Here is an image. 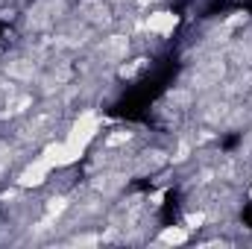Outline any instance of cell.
<instances>
[{
	"label": "cell",
	"instance_id": "obj_3",
	"mask_svg": "<svg viewBox=\"0 0 252 249\" xmlns=\"http://www.w3.org/2000/svg\"><path fill=\"white\" fill-rule=\"evenodd\" d=\"M56 167L41 156V158H35V161H30L21 173H18V185L21 187H41L47 179H50V173H53Z\"/></svg>",
	"mask_w": 252,
	"mask_h": 249
},
{
	"label": "cell",
	"instance_id": "obj_7",
	"mask_svg": "<svg viewBox=\"0 0 252 249\" xmlns=\"http://www.w3.org/2000/svg\"><path fill=\"white\" fill-rule=\"evenodd\" d=\"M147 199H150V205H161V199H164V190H156V193H150Z\"/></svg>",
	"mask_w": 252,
	"mask_h": 249
},
{
	"label": "cell",
	"instance_id": "obj_5",
	"mask_svg": "<svg viewBox=\"0 0 252 249\" xmlns=\"http://www.w3.org/2000/svg\"><path fill=\"white\" fill-rule=\"evenodd\" d=\"M188 241H190L188 226H164L156 238V244H164V247H179V244H188Z\"/></svg>",
	"mask_w": 252,
	"mask_h": 249
},
{
	"label": "cell",
	"instance_id": "obj_4",
	"mask_svg": "<svg viewBox=\"0 0 252 249\" xmlns=\"http://www.w3.org/2000/svg\"><path fill=\"white\" fill-rule=\"evenodd\" d=\"M176 27H179V15L170 12V9H158V12H150V15H147V32H153V35H158V38L173 35Z\"/></svg>",
	"mask_w": 252,
	"mask_h": 249
},
{
	"label": "cell",
	"instance_id": "obj_6",
	"mask_svg": "<svg viewBox=\"0 0 252 249\" xmlns=\"http://www.w3.org/2000/svg\"><path fill=\"white\" fill-rule=\"evenodd\" d=\"M205 220H208V214H205V211H190L188 217H185V226L193 232V229H202V226H205Z\"/></svg>",
	"mask_w": 252,
	"mask_h": 249
},
{
	"label": "cell",
	"instance_id": "obj_2",
	"mask_svg": "<svg viewBox=\"0 0 252 249\" xmlns=\"http://www.w3.org/2000/svg\"><path fill=\"white\" fill-rule=\"evenodd\" d=\"M97 135H100V115H97V112H82V115L70 124V132H67L64 138H70L73 144H79V147L88 150V144H91Z\"/></svg>",
	"mask_w": 252,
	"mask_h": 249
},
{
	"label": "cell",
	"instance_id": "obj_1",
	"mask_svg": "<svg viewBox=\"0 0 252 249\" xmlns=\"http://www.w3.org/2000/svg\"><path fill=\"white\" fill-rule=\"evenodd\" d=\"M56 170L59 167H70V164H76L82 156H85V147H79V144H73L70 138H62V141H53V144H47L44 147V153H41Z\"/></svg>",
	"mask_w": 252,
	"mask_h": 249
}]
</instances>
